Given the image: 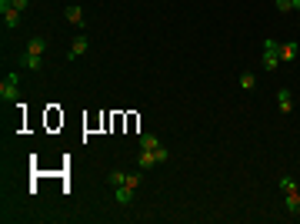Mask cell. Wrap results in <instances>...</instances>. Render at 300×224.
<instances>
[{
	"instance_id": "obj_1",
	"label": "cell",
	"mask_w": 300,
	"mask_h": 224,
	"mask_svg": "<svg viewBox=\"0 0 300 224\" xmlns=\"http://www.w3.org/2000/svg\"><path fill=\"white\" fill-rule=\"evenodd\" d=\"M47 47H50V40H47V37H30L23 64H27L30 70H40V64H44V50H47Z\"/></svg>"
},
{
	"instance_id": "obj_2",
	"label": "cell",
	"mask_w": 300,
	"mask_h": 224,
	"mask_svg": "<svg viewBox=\"0 0 300 224\" xmlns=\"http://www.w3.org/2000/svg\"><path fill=\"white\" fill-rule=\"evenodd\" d=\"M280 191H284L287 211L290 214H300V188H297V181L290 178V174H284V178H280Z\"/></svg>"
},
{
	"instance_id": "obj_3",
	"label": "cell",
	"mask_w": 300,
	"mask_h": 224,
	"mask_svg": "<svg viewBox=\"0 0 300 224\" xmlns=\"http://www.w3.org/2000/svg\"><path fill=\"white\" fill-rule=\"evenodd\" d=\"M167 147H140V157H137V164H140V171H150L157 168V164H164L167 161Z\"/></svg>"
},
{
	"instance_id": "obj_4",
	"label": "cell",
	"mask_w": 300,
	"mask_h": 224,
	"mask_svg": "<svg viewBox=\"0 0 300 224\" xmlns=\"http://www.w3.org/2000/svg\"><path fill=\"white\" fill-rule=\"evenodd\" d=\"M17 97H20V77H17V74H7V77L0 80V101L13 104Z\"/></svg>"
},
{
	"instance_id": "obj_5",
	"label": "cell",
	"mask_w": 300,
	"mask_h": 224,
	"mask_svg": "<svg viewBox=\"0 0 300 224\" xmlns=\"http://www.w3.org/2000/svg\"><path fill=\"white\" fill-rule=\"evenodd\" d=\"M277 67H280V44L274 40V37H267L264 40V70L274 74Z\"/></svg>"
},
{
	"instance_id": "obj_6",
	"label": "cell",
	"mask_w": 300,
	"mask_h": 224,
	"mask_svg": "<svg viewBox=\"0 0 300 224\" xmlns=\"http://www.w3.org/2000/svg\"><path fill=\"white\" fill-rule=\"evenodd\" d=\"M0 17L7 23V30H17L20 27V10L13 7V0H0Z\"/></svg>"
},
{
	"instance_id": "obj_7",
	"label": "cell",
	"mask_w": 300,
	"mask_h": 224,
	"mask_svg": "<svg viewBox=\"0 0 300 224\" xmlns=\"http://www.w3.org/2000/svg\"><path fill=\"white\" fill-rule=\"evenodd\" d=\"M87 44H90L87 34H77V37H74V44H70V54H67V60H77L80 54H87Z\"/></svg>"
},
{
	"instance_id": "obj_8",
	"label": "cell",
	"mask_w": 300,
	"mask_h": 224,
	"mask_svg": "<svg viewBox=\"0 0 300 224\" xmlns=\"http://www.w3.org/2000/svg\"><path fill=\"white\" fill-rule=\"evenodd\" d=\"M64 17L74 23V27H84V23H87V20H84V10H80V7H74V3H70V7L64 10Z\"/></svg>"
},
{
	"instance_id": "obj_9",
	"label": "cell",
	"mask_w": 300,
	"mask_h": 224,
	"mask_svg": "<svg viewBox=\"0 0 300 224\" xmlns=\"http://www.w3.org/2000/svg\"><path fill=\"white\" fill-rule=\"evenodd\" d=\"M277 107H280V114H290V111H294V97H290V90H287V87L277 94Z\"/></svg>"
},
{
	"instance_id": "obj_10",
	"label": "cell",
	"mask_w": 300,
	"mask_h": 224,
	"mask_svg": "<svg viewBox=\"0 0 300 224\" xmlns=\"http://www.w3.org/2000/svg\"><path fill=\"white\" fill-rule=\"evenodd\" d=\"M297 50H300L297 44H280V64H290L297 57Z\"/></svg>"
},
{
	"instance_id": "obj_11",
	"label": "cell",
	"mask_w": 300,
	"mask_h": 224,
	"mask_svg": "<svg viewBox=\"0 0 300 224\" xmlns=\"http://www.w3.org/2000/svg\"><path fill=\"white\" fill-rule=\"evenodd\" d=\"M237 84H240V90H247V94H250V90L257 87V77H254V74H240V80H237Z\"/></svg>"
},
{
	"instance_id": "obj_12",
	"label": "cell",
	"mask_w": 300,
	"mask_h": 224,
	"mask_svg": "<svg viewBox=\"0 0 300 224\" xmlns=\"http://www.w3.org/2000/svg\"><path fill=\"white\" fill-rule=\"evenodd\" d=\"M140 147H164L157 134H140Z\"/></svg>"
},
{
	"instance_id": "obj_13",
	"label": "cell",
	"mask_w": 300,
	"mask_h": 224,
	"mask_svg": "<svg viewBox=\"0 0 300 224\" xmlns=\"http://www.w3.org/2000/svg\"><path fill=\"white\" fill-rule=\"evenodd\" d=\"M123 184H127V188H130V191H137V188H140V174H137V171H130Z\"/></svg>"
},
{
	"instance_id": "obj_14",
	"label": "cell",
	"mask_w": 300,
	"mask_h": 224,
	"mask_svg": "<svg viewBox=\"0 0 300 224\" xmlns=\"http://www.w3.org/2000/svg\"><path fill=\"white\" fill-rule=\"evenodd\" d=\"M274 3H277L280 13H290V10H294V0H274Z\"/></svg>"
},
{
	"instance_id": "obj_15",
	"label": "cell",
	"mask_w": 300,
	"mask_h": 224,
	"mask_svg": "<svg viewBox=\"0 0 300 224\" xmlns=\"http://www.w3.org/2000/svg\"><path fill=\"white\" fill-rule=\"evenodd\" d=\"M27 3H30V0H13V7H17V10H20V13L27 10Z\"/></svg>"
},
{
	"instance_id": "obj_16",
	"label": "cell",
	"mask_w": 300,
	"mask_h": 224,
	"mask_svg": "<svg viewBox=\"0 0 300 224\" xmlns=\"http://www.w3.org/2000/svg\"><path fill=\"white\" fill-rule=\"evenodd\" d=\"M294 10H300V0H294Z\"/></svg>"
}]
</instances>
